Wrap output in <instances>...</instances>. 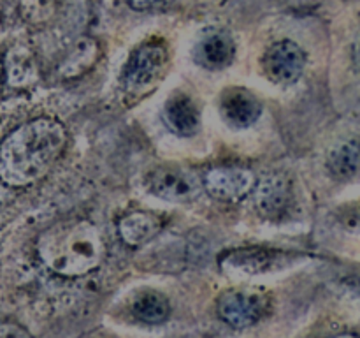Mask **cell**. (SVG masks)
<instances>
[{
    "label": "cell",
    "mask_w": 360,
    "mask_h": 338,
    "mask_svg": "<svg viewBox=\"0 0 360 338\" xmlns=\"http://www.w3.org/2000/svg\"><path fill=\"white\" fill-rule=\"evenodd\" d=\"M271 308L269 292L260 287H232L221 292L217 312L232 327H248L266 317Z\"/></svg>",
    "instance_id": "3957f363"
},
{
    "label": "cell",
    "mask_w": 360,
    "mask_h": 338,
    "mask_svg": "<svg viewBox=\"0 0 360 338\" xmlns=\"http://www.w3.org/2000/svg\"><path fill=\"white\" fill-rule=\"evenodd\" d=\"M341 220H343V224L347 225L348 229L360 232V201L359 203L350 204V206L341 213Z\"/></svg>",
    "instance_id": "d6986e66"
},
{
    "label": "cell",
    "mask_w": 360,
    "mask_h": 338,
    "mask_svg": "<svg viewBox=\"0 0 360 338\" xmlns=\"http://www.w3.org/2000/svg\"><path fill=\"white\" fill-rule=\"evenodd\" d=\"M292 263V256L280 250L248 246V249L229 250L220 257V266L236 277H255L269 271L283 270Z\"/></svg>",
    "instance_id": "8992f818"
},
{
    "label": "cell",
    "mask_w": 360,
    "mask_h": 338,
    "mask_svg": "<svg viewBox=\"0 0 360 338\" xmlns=\"http://www.w3.org/2000/svg\"><path fill=\"white\" fill-rule=\"evenodd\" d=\"M4 69H6L7 83L14 88L30 87L39 80L35 56L25 46H14L7 51L4 58Z\"/></svg>",
    "instance_id": "5bb4252c"
},
{
    "label": "cell",
    "mask_w": 360,
    "mask_h": 338,
    "mask_svg": "<svg viewBox=\"0 0 360 338\" xmlns=\"http://www.w3.org/2000/svg\"><path fill=\"white\" fill-rule=\"evenodd\" d=\"M56 0H21L20 13L25 21L32 25L48 23L56 13Z\"/></svg>",
    "instance_id": "ac0fdd59"
},
{
    "label": "cell",
    "mask_w": 360,
    "mask_h": 338,
    "mask_svg": "<svg viewBox=\"0 0 360 338\" xmlns=\"http://www.w3.org/2000/svg\"><path fill=\"white\" fill-rule=\"evenodd\" d=\"M67 144V130L55 118H34L16 127L0 143V180L27 187L48 175Z\"/></svg>",
    "instance_id": "6da1fadb"
},
{
    "label": "cell",
    "mask_w": 360,
    "mask_h": 338,
    "mask_svg": "<svg viewBox=\"0 0 360 338\" xmlns=\"http://www.w3.org/2000/svg\"><path fill=\"white\" fill-rule=\"evenodd\" d=\"M158 2H160V0H127V4L136 11H146Z\"/></svg>",
    "instance_id": "44dd1931"
},
{
    "label": "cell",
    "mask_w": 360,
    "mask_h": 338,
    "mask_svg": "<svg viewBox=\"0 0 360 338\" xmlns=\"http://www.w3.org/2000/svg\"><path fill=\"white\" fill-rule=\"evenodd\" d=\"M345 284H347L350 294L360 301V275H354V277L347 278V282H345Z\"/></svg>",
    "instance_id": "ffe728a7"
},
{
    "label": "cell",
    "mask_w": 360,
    "mask_h": 338,
    "mask_svg": "<svg viewBox=\"0 0 360 338\" xmlns=\"http://www.w3.org/2000/svg\"><path fill=\"white\" fill-rule=\"evenodd\" d=\"M327 168L340 180H354L360 175V143L341 141L327 154Z\"/></svg>",
    "instance_id": "9a60e30c"
},
{
    "label": "cell",
    "mask_w": 360,
    "mask_h": 338,
    "mask_svg": "<svg viewBox=\"0 0 360 338\" xmlns=\"http://www.w3.org/2000/svg\"><path fill=\"white\" fill-rule=\"evenodd\" d=\"M162 218L151 211H130L118 222L120 238L129 246H141L160 232Z\"/></svg>",
    "instance_id": "7c38bea8"
},
{
    "label": "cell",
    "mask_w": 360,
    "mask_h": 338,
    "mask_svg": "<svg viewBox=\"0 0 360 338\" xmlns=\"http://www.w3.org/2000/svg\"><path fill=\"white\" fill-rule=\"evenodd\" d=\"M98 58V46L95 44L94 39H81L77 41L76 48L65 58V62L60 67V73L65 77L79 76L86 69H90Z\"/></svg>",
    "instance_id": "e0dca14e"
},
{
    "label": "cell",
    "mask_w": 360,
    "mask_h": 338,
    "mask_svg": "<svg viewBox=\"0 0 360 338\" xmlns=\"http://www.w3.org/2000/svg\"><path fill=\"white\" fill-rule=\"evenodd\" d=\"M164 122L178 136H193L199 129V109L186 95H172L164 106Z\"/></svg>",
    "instance_id": "4fadbf2b"
},
{
    "label": "cell",
    "mask_w": 360,
    "mask_h": 338,
    "mask_svg": "<svg viewBox=\"0 0 360 338\" xmlns=\"http://www.w3.org/2000/svg\"><path fill=\"white\" fill-rule=\"evenodd\" d=\"M144 187L155 197L169 203H190L204 190L202 178L186 168H157L144 178Z\"/></svg>",
    "instance_id": "5b68a950"
},
{
    "label": "cell",
    "mask_w": 360,
    "mask_h": 338,
    "mask_svg": "<svg viewBox=\"0 0 360 338\" xmlns=\"http://www.w3.org/2000/svg\"><path fill=\"white\" fill-rule=\"evenodd\" d=\"M306 67V55L294 41L274 42L267 48L262 58L266 76L276 84H294L302 76Z\"/></svg>",
    "instance_id": "52a82bcc"
},
{
    "label": "cell",
    "mask_w": 360,
    "mask_h": 338,
    "mask_svg": "<svg viewBox=\"0 0 360 338\" xmlns=\"http://www.w3.org/2000/svg\"><path fill=\"white\" fill-rule=\"evenodd\" d=\"M234 39L225 30H207L195 46V60L210 70H220L234 60Z\"/></svg>",
    "instance_id": "8fae6325"
},
{
    "label": "cell",
    "mask_w": 360,
    "mask_h": 338,
    "mask_svg": "<svg viewBox=\"0 0 360 338\" xmlns=\"http://www.w3.org/2000/svg\"><path fill=\"white\" fill-rule=\"evenodd\" d=\"M134 315L139 320L148 324H158L164 323L169 317V301L155 291L141 292L132 305Z\"/></svg>",
    "instance_id": "2e32d148"
},
{
    "label": "cell",
    "mask_w": 360,
    "mask_h": 338,
    "mask_svg": "<svg viewBox=\"0 0 360 338\" xmlns=\"http://www.w3.org/2000/svg\"><path fill=\"white\" fill-rule=\"evenodd\" d=\"M37 256L49 271L81 277L94 271L105 257V243L94 222L67 218L49 225L37 238Z\"/></svg>",
    "instance_id": "7a4b0ae2"
},
{
    "label": "cell",
    "mask_w": 360,
    "mask_h": 338,
    "mask_svg": "<svg viewBox=\"0 0 360 338\" xmlns=\"http://www.w3.org/2000/svg\"><path fill=\"white\" fill-rule=\"evenodd\" d=\"M204 190L211 197L225 203H236L248 196L255 187V175L246 168L220 165L207 169L202 178Z\"/></svg>",
    "instance_id": "ba28073f"
},
{
    "label": "cell",
    "mask_w": 360,
    "mask_h": 338,
    "mask_svg": "<svg viewBox=\"0 0 360 338\" xmlns=\"http://www.w3.org/2000/svg\"><path fill=\"white\" fill-rule=\"evenodd\" d=\"M169 53L160 42H144L123 65L122 84L129 94H141L158 83L167 69Z\"/></svg>",
    "instance_id": "277c9868"
},
{
    "label": "cell",
    "mask_w": 360,
    "mask_h": 338,
    "mask_svg": "<svg viewBox=\"0 0 360 338\" xmlns=\"http://www.w3.org/2000/svg\"><path fill=\"white\" fill-rule=\"evenodd\" d=\"M253 201L264 217L281 218L290 211L294 194L292 183L283 173H269L253 187Z\"/></svg>",
    "instance_id": "9c48e42d"
},
{
    "label": "cell",
    "mask_w": 360,
    "mask_h": 338,
    "mask_svg": "<svg viewBox=\"0 0 360 338\" xmlns=\"http://www.w3.org/2000/svg\"><path fill=\"white\" fill-rule=\"evenodd\" d=\"M352 55H354V63L355 67L360 70V28L355 35V41H354V48H352Z\"/></svg>",
    "instance_id": "7402d4cb"
},
{
    "label": "cell",
    "mask_w": 360,
    "mask_h": 338,
    "mask_svg": "<svg viewBox=\"0 0 360 338\" xmlns=\"http://www.w3.org/2000/svg\"><path fill=\"white\" fill-rule=\"evenodd\" d=\"M220 115L232 129H248L262 115V104L245 88H229L221 94Z\"/></svg>",
    "instance_id": "30bf717a"
}]
</instances>
